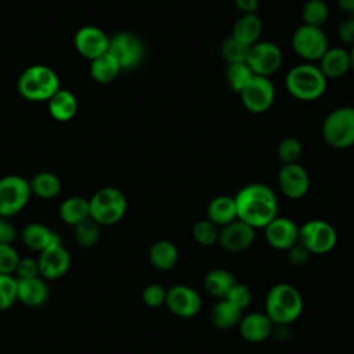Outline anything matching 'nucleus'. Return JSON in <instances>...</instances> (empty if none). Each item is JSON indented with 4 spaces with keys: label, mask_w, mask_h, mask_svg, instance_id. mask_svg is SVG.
<instances>
[{
    "label": "nucleus",
    "mask_w": 354,
    "mask_h": 354,
    "mask_svg": "<svg viewBox=\"0 0 354 354\" xmlns=\"http://www.w3.org/2000/svg\"><path fill=\"white\" fill-rule=\"evenodd\" d=\"M236 216L254 230L264 228L278 216V198L274 189L264 183L243 185L234 196Z\"/></svg>",
    "instance_id": "1"
},
{
    "label": "nucleus",
    "mask_w": 354,
    "mask_h": 354,
    "mask_svg": "<svg viewBox=\"0 0 354 354\" xmlns=\"http://www.w3.org/2000/svg\"><path fill=\"white\" fill-rule=\"evenodd\" d=\"M303 296L300 290L288 282L272 285L264 303V313L274 325L288 326L293 324L303 313Z\"/></svg>",
    "instance_id": "2"
},
{
    "label": "nucleus",
    "mask_w": 354,
    "mask_h": 354,
    "mask_svg": "<svg viewBox=\"0 0 354 354\" xmlns=\"http://www.w3.org/2000/svg\"><path fill=\"white\" fill-rule=\"evenodd\" d=\"M285 88L289 95L297 101L311 102L319 100L325 94L328 79L318 65L301 62L288 71L285 76Z\"/></svg>",
    "instance_id": "3"
},
{
    "label": "nucleus",
    "mask_w": 354,
    "mask_h": 354,
    "mask_svg": "<svg viewBox=\"0 0 354 354\" xmlns=\"http://www.w3.org/2000/svg\"><path fill=\"white\" fill-rule=\"evenodd\" d=\"M18 93L28 101H48L61 87L59 77L46 65H32L26 68L17 83Z\"/></svg>",
    "instance_id": "4"
},
{
    "label": "nucleus",
    "mask_w": 354,
    "mask_h": 354,
    "mask_svg": "<svg viewBox=\"0 0 354 354\" xmlns=\"http://www.w3.org/2000/svg\"><path fill=\"white\" fill-rule=\"evenodd\" d=\"M321 136L333 149L354 147V106L344 105L330 111L322 122Z\"/></svg>",
    "instance_id": "5"
},
{
    "label": "nucleus",
    "mask_w": 354,
    "mask_h": 354,
    "mask_svg": "<svg viewBox=\"0 0 354 354\" xmlns=\"http://www.w3.org/2000/svg\"><path fill=\"white\" fill-rule=\"evenodd\" d=\"M90 217L102 225L119 223L127 210V199L116 187H104L88 199Z\"/></svg>",
    "instance_id": "6"
},
{
    "label": "nucleus",
    "mask_w": 354,
    "mask_h": 354,
    "mask_svg": "<svg viewBox=\"0 0 354 354\" xmlns=\"http://www.w3.org/2000/svg\"><path fill=\"white\" fill-rule=\"evenodd\" d=\"M299 243L310 254H326L337 243V232L326 220H308L299 227Z\"/></svg>",
    "instance_id": "7"
},
{
    "label": "nucleus",
    "mask_w": 354,
    "mask_h": 354,
    "mask_svg": "<svg viewBox=\"0 0 354 354\" xmlns=\"http://www.w3.org/2000/svg\"><path fill=\"white\" fill-rule=\"evenodd\" d=\"M292 48L304 62L315 64L329 48L328 36L322 28L300 25L292 35Z\"/></svg>",
    "instance_id": "8"
},
{
    "label": "nucleus",
    "mask_w": 354,
    "mask_h": 354,
    "mask_svg": "<svg viewBox=\"0 0 354 354\" xmlns=\"http://www.w3.org/2000/svg\"><path fill=\"white\" fill-rule=\"evenodd\" d=\"M32 195L29 181L21 176L10 174L0 178V216L12 217L29 202Z\"/></svg>",
    "instance_id": "9"
},
{
    "label": "nucleus",
    "mask_w": 354,
    "mask_h": 354,
    "mask_svg": "<svg viewBox=\"0 0 354 354\" xmlns=\"http://www.w3.org/2000/svg\"><path fill=\"white\" fill-rule=\"evenodd\" d=\"M108 51L116 58L122 71L138 68L145 57L142 40L131 32H118L109 37Z\"/></svg>",
    "instance_id": "10"
},
{
    "label": "nucleus",
    "mask_w": 354,
    "mask_h": 354,
    "mask_svg": "<svg viewBox=\"0 0 354 354\" xmlns=\"http://www.w3.org/2000/svg\"><path fill=\"white\" fill-rule=\"evenodd\" d=\"M282 50L272 41L259 40L249 47L246 64L256 76L270 77L282 66Z\"/></svg>",
    "instance_id": "11"
},
{
    "label": "nucleus",
    "mask_w": 354,
    "mask_h": 354,
    "mask_svg": "<svg viewBox=\"0 0 354 354\" xmlns=\"http://www.w3.org/2000/svg\"><path fill=\"white\" fill-rule=\"evenodd\" d=\"M243 108L252 113L267 112L275 101V87L270 77L256 76L239 93Z\"/></svg>",
    "instance_id": "12"
},
{
    "label": "nucleus",
    "mask_w": 354,
    "mask_h": 354,
    "mask_svg": "<svg viewBox=\"0 0 354 354\" xmlns=\"http://www.w3.org/2000/svg\"><path fill=\"white\" fill-rule=\"evenodd\" d=\"M165 306L180 318H192L202 310V297L192 286L177 283L167 289Z\"/></svg>",
    "instance_id": "13"
},
{
    "label": "nucleus",
    "mask_w": 354,
    "mask_h": 354,
    "mask_svg": "<svg viewBox=\"0 0 354 354\" xmlns=\"http://www.w3.org/2000/svg\"><path fill=\"white\" fill-rule=\"evenodd\" d=\"M39 274L46 281L62 278L71 268L72 259L68 249L61 242H55L46 248L37 256Z\"/></svg>",
    "instance_id": "14"
},
{
    "label": "nucleus",
    "mask_w": 354,
    "mask_h": 354,
    "mask_svg": "<svg viewBox=\"0 0 354 354\" xmlns=\"http://www.w3.org/2000/svg\"><path fill=\"white\" fill-rule=\"evenodd\" d=\"M277 181L282 195L292 201L304 198L310 189V176L299 162L281 165Z\"/></svg>",
    "instance_id": "15"
},
{
    "label": "nucleus",
    "mask_w": 354,
    "mask_h": 354,
    "mask_svg": "<svg viewBox=\"0 0 354 354\" xmlns=\"http://www.w3.org/2000/svg\"><path fill=\"white\" fill-rule=\"evenodd\" d=\"M254 236L256 230L245 221L236 218L218 230L217 245L230 253H239L245 252L253 245Z\"/></svg>",
    "instance_id": "16"
},
{
    "label": "nucleus",
    "mask_w": 354,
    "mask_h": 354,
    "mask_svg": "<svg viewBox=\"0 0 354 354\" xmlns=\"http://www.w3.org/2000/svg\"><path fill=\"white\" fill-rule=\"evenodd\" d=\"M267 243L277 250H289L299 243V225L289 217L277 216L264 228Z\"/></svg>",
    "instance_id": "17"
},
{
    "label": "nucleus",
    "mask_w": 354,
    "mask_h": 354,
    "mask_svg": "<svg viewBox=\"0 0 354 354\" xmlns=\"http://www.w3.org/2000/svg\"><path fill=\"white\" fill-rule=\"evenodd\" d=\"M73 44L82 57L93 61L108 51L109 37L101 28L86 25L75 33Z\"/></svg>",
    "instance_id": "18"
},
{
    "label": "nucleus",
    "mask_w": 354,
    "mask_h": 354,
    "mask_svg": "<svg viewBox=\"0 0 354 354\" xmlns=\"http://www.w3.org/2000/svg\"><path fill=\"white\" fill-rule=\"evenodd\" d=\"M238 330L242 339L249 343H261L274 332V324L266 313H249L242 315Z\"/></svg>",
    "instance_id": "19"
},
{
    "label": "nucleus",
    "mask_w": 354,
    "mask_h": 354,
    "mask_svg": "<svg viewBox=\"0 0 354 354\" xmlns=\"http://www.w3.org/2000/svg\"><path fill=\"white\" fill-rule=\"evenodd\" d=\"M50 297L47 281L41 277L18 279L17 278V301L26 307H41Z\"/></svg>",
    "instance_id": "20"
},
{
    "label": "nucleus",
    "mask_w": 354,
    "mask_h": 354,
    "mask_svg": "<svg viewBox=\"0 0 354 354\" xmlns=\"http://www.w3.org/2000/svg\"><path fill=\"white\" fill-rule=\"evenodd\" d=\"M21 238L28 249L37 253L43 252L55 242H61L59 234L41 223L26 224L21 232Z\"/></svg>",
    "instance_id": "21"
},
{
    "label": "nucleus",
    "mask_w": 354,
    "mask_h": 354,
    "mask_svg": "<svg viewBox=\"0 0 354 354\" xmlns=\"http://www.w3.org/2000/svg\"><path fill=\"white\" fill-rule=\"evenodd\" d=\"M318 68L326 79L343 77L350 71V54L343 47H329L318 61Z\"/></svg>",
    "instance_id": "22"
},
{
    "label": "nucleus",
    "mask_w": 354,
    "mask_h": 354,
    "mask_svg": "<svg viewBox=\"0 0 354 354\" xmlns=\"http://www.w3.org/2000/svg\"><path fill=\"white\" fill-rule=\"evenodd\" d=\"M263 33V21L257 14H242L232 25L231 36L246 44L248 47L253 46L261 40Z\"/></svg>",
    "instance_id": "23"
},
{
    "label": "nucleus",
    "mask_w": 354,
    "mask_h": 354,
    "mask_svg": "<svg viewBox=\"0 0 354 354\" xmlns=\"http://www.w3.org/2000/svg\"><path fill=\"white\" fill-rule=\"evenodd\" d=\"M178 249L167 239H159L153 242L148 252V259L153 268L159 271H170L178 263Z\"/></svg>",
    "instance_id": "24"
},
{
    "label": "nucleus",
    "mask_w": 354,
    "mask_h": 354,
    "mask_svg": "<svg viewBox=\"0 0 354 354\" xmlns=\"http://www.w3.org/2000/svg\"><path fill=\"white\" fill-rule=\"evenodd\" d=\"M206 218L216 224L218 228L232 223L238 218L236 216V205L234 196L218 195L214 196L206 209Z\"/></svg>",
    "instance_id": "25"
},
{
    "label": "nucleus",
    "mask_w": 354,
    "mask_h": 354,
    "mask_svg": "<svg viewBox=\"0 0 354 354\" xmlns=\"http://www.w3.org/2000/svg\"><path fill=\"white\" fill-rule=\"evenodd\" d=\"M77 112V98L69 90L59 88L48 100V113L58 122L71 120Z\"/></svg>",
    "instance_id": "26"
},
{
    "label": "nucleus",
    "mask_w": 354,
    "mask_h": 354,
    "mask_svg": "<svg viewBox=\"0 0 354 354\" xmlns=\"http://www.w3.org/2000/svg\"><path fill=\"white\" fill-rule=\"evenodd\" d=\"M243 315V310L231 303L227 299H220L210 311V321L218 329H231L238 326L241 318Z\"/></svg>",
    "instance_id": "27"
},
{
    "label": "nucleus",
    "mask_w": 354,
    "mask_h": 354,
    "mask_svg": "<svg viewBox=\"0 0 354 354\" xmlns=\"http://www.w3.org/2000/svg\"><path fill=\"white\" fill-rule=\"evenodd\" d=\"M236 279L228 270L224 268H213L206 272L203 278V288L205 290L216 297V299H225L231 288L235 285Z\"/></svg>",
    "instance_id": "28"
},
{
    "label": "nucleus",
    "mask_w": 354,
    "mask_h": 354,
    "mask_svg": "<svg viewBox=\"0 0 354 354\" xmlns=\"http://www.w3.org/2000/svg\"><path fill=\"white\" fill-rule=\"evenodd\" d=\"M120 72L122 68L119 62L109 51L90 61V75L93 80L100 84H108L113 82Z\"/></svg>",
    "instance_id": "29"
},
{
    "label": "nucleus",
    "mask_w": 354,
    "mask_h": 354,
    "mask_svg": "<svg viewBox=\"0 0 354 354\" xmlns=\"http://www.w3.org/2000/svg\"><path fill=\"white\" fill-rule=\"evenodd\" d=\"M58 213L65 224L73 227L82 220L90 217L88 199L83 196H69L61 203Z\"/></svg>",
    "instance_id": "30"
},
{
    "label": "nucleus",
    "mask_w": 354,
    "mask_h": 354,
    "mask_svg": "<svg viewBox=\"0 0 354 354\" xmlns=\"http://www.w3.org/2000/svg\"><path fill=\"white\" fill-rule=\"evenodd\" d=\"M32 195L40 199H53L61 192V180L51 171H40L29 181Z\"/></svg>",
    "instance_id": "31"
},
{
    "label": "nucleus",
    "mask_w": 354,
    "mask_h": 354,
    "mask_svg": "<svg viewBox=\"0 0 354 354\" xmlns=\"http://www.w3.org/2000/svg\"><path fill=\"white\" fill-rule=\"evenodd\" d=\"M73 238L82 248H93L100 242L101 225L91 217H87L73 225Z\"/></svg>",
    "instance_id": "32"
},
{
    "label": "nucleus",
    "mask_w": 354,
    "mask_h": 354,
    "mask_svg": "<svg viewBox=\"0 0 354 354\" xmlns=\"http://www.w3.org/2000/svg\"><path fill=\"white\" fill-rule=\"evenodd\" d=\"M329 18V7L324 0H307L301 7L304 25L322 28Z\"/></svg>",
    "instance_id": "33"
},
{
    "label": "nucleus",
    "mask_w": 354,
    "mask_h": 354,
    "mask_svg": "<svg viewBox=\"0 0 354 354\" xmlns=\"http://www.w3.org/2000/svg\"><path fill=\"white\" fill-rule=\"evenodd\" d=\"M252 77H253V72L250 71L246 62L227 64L225 79L232 91L239 94Z\"/></svg>",
    "instance_id": "34"
},
{
    "label": "nucleus",
    "mask_w": 354,
    "mask_h": 354,
    "mask_svg": "<svg viewBox=\"0 0 354 354\" xmlns=\"http://www.w3.org/2000/svg\"><path fill=\"white\" fill-rule=\"evenodd\" d=\"M303 155V144L296 137H285L277 145V158L281 165L296 163Z\"/></svg>",
    "instance_id": "35"
},
{
    "label": "nucleus",
    "mask_w": 354,
    "mask_h": 354,
    "mask_svg": "<svg viewBox=\"0 0 354 354\" xmlns=\"http://www.w3.org/2000/svg\"><path fill=\"white\" fill-rule=\"evenodd\" d=\"M220 53L223 59L227 64H236V62H246L248 58V53H249V47L243 43H241L239 40H236L235 37H232L231 35L228 37H225L221 43L220 47Z\"/></svg>",
    "instance_id": "36"
},
{
    "label": "nucleus",
    "mask_w": 354,
    "mask_h": 354,
    "mask_svg": "<svg viewBox=\"0 0 354 354\" xmlns=\"http://www.w3.org/2000/svg\"><path fill=\"white\" fill-rule=\"evenodd\" d=\"M218 227L207 218L198 220L192 227V236L201 246H213L218 241Z\"/></svg>",
    "instance_id": "37"
},
{
    "label": "nucleus",
    "mask_w": 354,
    "mask_h": 354,
    "mask_svg": "<svg viewBox=\"0 0 354 354\" xmlns=\"http://www.w3.org/2000/svg\"><path fill=\"white\" fill-rule=\"evenodd\" d=\"M17 301V278L0 274V311L8 310Z\"/></svg>",
    "instance_id": "38"
},
{
    "label": "nucleus",
    "mask_w": 354,
    "mask_h": 354,
    "mask_svg": "<svg viewBox=\"0 0 354 354\" xmlns=\"http://www.w3.org/2000/svg\"><path fill=\"white\" fill-rule=\"evenodd\" d=\"M21 256L11 243L0 245V274L14 275Z\"/></svg>",
    "instance_id": "39"
},
{
    "label": "nucleus",
    "mask_w": 354,
    "mask_h": 354,
    "mask_svg": "<svg viewBox=\"0 0 354 354\" xmlns=\"http://www.w3.org/2000/svg\"><path fill=\"white\" fill-rule=\"evenodd\" d=\"M225 299L230 300L231 303H234L235 306H238L241 310H245L250 306L253 295H252V290L248 285L236 281L235 285L228 292V295L225 296Z\"/></svg>",
    "instance_id": "40"
},
{
    "label": "nucleus",
    "mask_w": 354,
    "mask_h": 354,
    "mask_svg": "<svg viewBox=\"0 0 354 354\" xmlns=\"http://www.w3.org/2000/svg\"><path fill=\"white\" fill-rule=\"evenodd\" d=\"M166 289L160 283H149L144 288L141 293V299L145 306L151 308H156L165 304L166 301Z\"/></svg>",
    "instance_id": "41"
},
{
    "label": "nucleus",
    "mask_w": 354,
    "mask_h": 354,
    "mask_svg": "<svg viewBox=\"0 0 354 354\" xmlns=\"http://www.w3.org/2000/svg\"><path fill=\"white\" fill-rule=\"evenodd\" d=\"M14 277L18 278V279L40 277L37 260L33 259V257H21L19 261H18V266L15 268Z\"/></svg>",
    "instance_id": "42"
},
{
    "label": "nucleus",
    "mask_w": 354,
    "mask_h": 354,
    "mask_svg": "<svg viewBox=\"0 0 354 354\" xmlns=\"http://www.w3.org/2000/svg\"><path fill=\"white\" fill-rule=\"evenodd\" d=\"M337 37L340 41H343L344 44L348 46H354V18L350 17L344 21L340 22V25L337 26Z\"/></svg>",
    "instance_id": "43"
},
{
    "label": "nucleus",
    "mask_w": 354,
    "mask_h": 354,
    "mask_svg": "<svg viewBox=\"0 0 354 354\" xmlns=\"http://www.w3.org/2000/svg\"><path fill=\"white\" fill-rule=\"evenodd\" d=\"M288 259L293 266L300 267V266H304L308 261L310 253L300 243H297L292 249L288 250Z\"/></svg>",
    "instance_id": "44"
},
{
    "label": "nucleus",
    "mask_w": 354,
    "mask_h": 354,
    "mask_svg": "<svg viewBox=\"0 0 354 354\" xmlns=\"http://www.w3.org/2000/svg\"><path fill=\"white\" fill-rule=\"evenodd\" d=\"M15 236H17L15 227L8 221L7 217L0 216V245L12 243Z\"/></svg>",
    "instance_id": "45"
},
{
    "label": "nucleus",
    "mask_w": 354,
    "mask_h": 354,
    "mask_svg": "<svg viewBox=\"0 0 354 354\" xmlns=\"http://www.w3.org/2000/svg\"><path fill=\"white\" fill-rule=\"evenodd\" d=\"M234 4L242 14H256L259 8V0H234Z\"/></svg>",
    "instance_id": "46"
},
{
    "label": "nucleus",
    "mask_w": 354,
    "mask_h": 354,
    "mask_svg": "<svg viewBox=\"0 0 354 354\" xmlns=\"http://www.w3.org/2000/svg\"><path fill=\"white\" fill-rule=\"evenodd\" d=\"M336 3L340 10L350 12L351 15L354 14V0H336Z\"/></svg>",
    "instance_id": "47"
},
{
    "label": "nucleus",
    "mask_w": 354,
    "mask_h": 354,
    "mask_svg": "<svg viewBox=\"0 0 354 354\" xmlns=\"http://www.w3.org/2000/svg\"><path fill=\"white\" fill-rule=\"evenodd\" d=\"M350 54V71L354 72V46H351V48L348 50Z\"/></svg>",
    "instance_id": "48"
},
{
    "label": "nucleus",
    "mask_w": 354,
    "mask_h": 354,
    "mask_svg": "<svg viewBox=\"0 0 354 354\" xmlns=\"http://www.w3.org/2000/svg\"><path fill=\"white\" fill-rule=\"evenodd\" d=\"M351 17H353V18H354V14H353V15H351Z\"/></svg>",
    "instance_id": "49"
}]
</instances>
